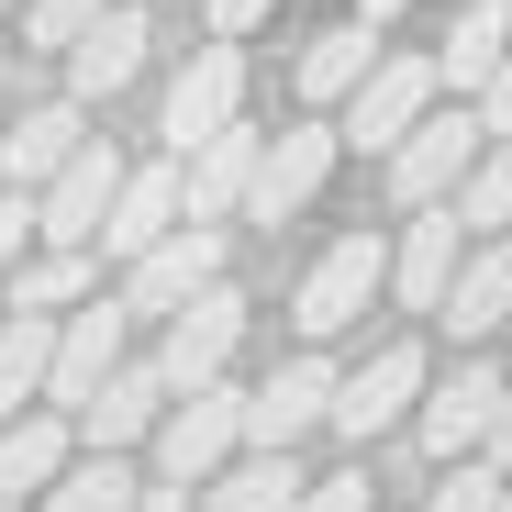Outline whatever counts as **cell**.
Instances as JSON below:
<instances>
[{"label":"cell","mask_w":512,"mask_h":512,"mask_svg":"<svg viewBox=\"0 0 512 512\" xmlns=\"http://www.w3.org/2000/svg\"><path fill=\"white\" fill-rule=\"evenodd\" d=\"M490 145V123H479V101H457V112H435L423 101V123L390 145V201L401 212H423V201H446L457 179H468V156Z\"/></svg>","instance_id":"obj_1"},{"label":"cell","mask_w":512,"mask_h":512,"mask_svg":"<svg viewBox=\"0 0 512 512\" xmlns=\"http://www.w3.org/2000/svg\"><path fill=\"white\" fill-rule=\"evenodd\" d=\"M234 446H245V390H223V379L167 390V412H156V468H167V479H190V490H201Z\"/></svg>","instance_id":"obj_2"},{"label":"cell","mask_w":512,"mask_h":512,"mask_svg":"<svg viewBox=\"0 0 512 512\" xmlns=\"http://www.w3.org/2000/svg\"><path fill=\"white\" fill-rule=\"evenodd\" d=\"M379 290H390V245H379V234H334V245L312 256V279H301L290 323H301L312 346H323V334H346V323H357Z\"/></svg>","instance_id":"obj_3"},{"label":"cell","mask_w":512,"mask_h":512,"mask_svg":"<svg viewBox=\"0 0 512 512\" xmlns=\"http://www.w3.org/2000/svg\"><path fill=\"white\" fill-rule=\"evenodd\" d=\"M212 279H223V234L179 212L145 256H123V312H179V301H190V290H212Z\"/></svg>","instance_id":"obj_4"},{"label":"cell","mask_w":512,"mask_h":512,"mask_svg":"<svg viewBox=\"0 0 512 512\" xmlns=\"http://www.w3.org/2000/svg\"><path fill=\"white\" fill-rule=\"evenodd\" d=\"M234 346H245V290H190L179 312H167V346H156V368H167V390H201V379H223L234 368Z\"/></svg>","instance_id":"obj_5"},{"label":"cell","mask_w":512,"mask_h":512,"mask_svg":"<svg viewBox=\"0 0 512 512\" xmlns=\"http://www.w3.org/2000/svg\"><path fill=\"white\" fill-rule=\"evenodd\" d=\"M112 190H123V156H112L101 134H78V145H67V167L34 190V234H45V245H90V234H101V212H112Z\"/></svg>","instance_id":"obj_6"},{"label":"cell","mask_w":512,"mask_h":512,"mask_svg":"<svg viewBox=\"0 0 512 512\" xmlns=\"http://www.w3.org/2000/svg\"><path fill=\"white\" fill-rule=\"evenodd\" d=\"M435 90H446L435 56H379L357 90H346V134H334V145H379V156H390V145L423 123V101H435Z\"/></svg>","instance_id":"obj_7"},{"label":"cell","mask_w":512,"mask_h":512,"mask_svg":"<svg viewBox=\"0 0 512 512\" xmlns=\"http://www.w3.org/2000/svg\"><path fill=\"white\" fill-rule=\"evenodd\" d=\"M412 401H423V346H379L357 379H334V435H346V446H379L390 435V423H412Z\"/></svg>","instance_id":"obj_8"},{"label":"cell","mask_w":512,"mask_h":512,"mask_svg":"<svg viewBox=\"0 0 512 512\" xmlns=\"http://www.w3.org/2000/svg\"><path fill=\"white\" fill-rule=\"evenodd\" d=\"M123 323H134L123 301H78V312L56 323V357H45V401H56L67 423H78V401H90V390L123 368Z\"/></svg>","instance_id":"obj_9"},{"label":"cell","mask_w":512,"mask_h":512,"mask_svg":"<svg viewBox=\"0 0 512 512\" xmlns=\"http://www.w3.org/2000/svg\"><path fill=\"white\" fill-rule=\"evenodd\" d=\"M234 112H245V56H234V45H201L179 78H167V123H156V134H167V156H190V145L223 134Z\"/></svg>","instance_id":"obj_10"},{"label":"cell","mask_w":512,"mask_h":512,"mask_svg":"<svg viewBox=\"0 0 512 512\" xmlns=\"http://www.w3.org/2000/svg\"><path fill=\"white\" fill-rule=\"evenodd\" d=\"M323 179H334V134H323V123L268 134V145H256V179H245V223H290Z\"/></svg>","instance_id":"obj_11"},{"label":"cell","mask_w":512,"mask_h":512,"mask_svg":"<svg viewBox=\"0 0 512 512\" xmlns=\"http://www.w3.org/2000/svg\"><path fill=\"white\" fill-rule=\"evenodd\" d=\"M323 412H334V368L323 357H290L268 390H245V446H301Z\"/></svg>","instance_id":"obj_12"},{"label":"cell","mask_w":512,"mask_h":512,"mask_svg":"<svg viewBox=\"0 0 512 512\" xmlns=\"http://www.w3.org/2000/svg\"><path fill=\"white\" fill-rule=\"evenodd\" d=\"M256 145H268V134L223 123V134H201V145L179 156V201H190V223H223V212H245V179H256Z\"/></svg>","instance_id":"obj_13"},{"label":"cell","mask_w":512,"mask_h":512,"mask_svg":"<svg viewBox=\"0 0 512 512\" xmlns=\"http://www.w3.org/2000/svg\"><path fill=\"white\" fill-rule=\"evenodd\" d=\"M190 201H179V156H167V167H123V190H112V212H101V256H145L167 223H179Z\"/></svg>","instance_id":"obj_14"},{"label":"cell","mask_w":512,"mask_h":512,"mask_svg":"<svg viewBox=\"0 0 512 512\" xmlns=\"http://www.w3.org/2000/svg\"><path fill=\"white\" fill-rule=\"evenodd\" d=\"M156 412H167V368L156 357H123L90 401H78V435H90V446H134V435H156Z\"/></svg>","instance_id":"obj_15"},{"label":"cell","mask_w":512,"mask_h":512,"mask_svg":"<svg viewBox=\"0 0 512 512\" xmlns=\"http://www.w3.org/2000/svg\"><path fill=\"white\" fill-rule=\"evenodd\" d=\"M457 234H468V223H457V201H423V212H412V234L390 245V290H401L412 312H435V301H446V279H457Z\"/></svg>","instance_id":"obj_16"},{"label":"cell","mask_w":512,"mask_h":512,"mask_svg":"<svg viewBox=\"0 0 512 512\" xmlns=\"http://www.w3.org/2000/svg\"><path fill=\"white\" fill-rule=\"evenodd\" d=\"M490 401H501V379H490L479 357H457V379H435V390H423V412H412V435L435 446V457H468V446L490 435Z\"/></svg>","instance_id":"obj_17"},{"label":"cell","mask_w":512,"mask_h":512,"mask_svg":"<svg viewBox=\"0 0 512 512\" xmlns=\"http://www.w3.org/2000/svg\"><path fill=\"white\" fill-rule=\"evenodd\" d=\"M446 323H457V346H479V334H501L512 323V234H490L479 256H457V279H446V301H435Z\"/></svg>","instance_id":"obj_18"},{"label":"cell","mask_w":512,"mask_h":512,"mask_svg":"<svg viewBox=\"0 0 512 512\" xmlns=\"http://www.w3.org/2000/svg\"><path fill=\"white\" fill-rule=\"evenodd\" d=\"M134 67H145V12H123V0H112V12H90V34L67 45V90L101 101V90H123Z\"/></svg>","instance_id":"obj_19"},{"label":"cell","mask_w":512,"mask_h":512,"mask_svg":"<svg viewBox=\"0 0 512 512\" xmlns=\"http://www.w3.org/2000/svg\"><path fill=\"white\" fill-rule=\"evenodd\" d=\"M501 45H512V0H468V12L446 23V45H435V78L457 101H479V78L501 67Z\"/></svg>","instance_id":"obj_20"},{"label":"cell","mask_w":512,"mask_h":512,"mask_svg":"<svg viewBox=\"0 0 512 512\" xmlns=\"http://www.w3.org/2000/svg\"><path fill=\"white\" fill-rule=\"evenodd\" d=\"M290 501H301V468H290V446L223 457V468L201 479V512H290Z\"/></svg>","instance_id":"obj_21"},{"label":"cell","mask_w":512,"mask_h":512,"mask_svg":"<svg viewBox=\"0 0 512 512\" xmlns=\"http://www.w3.org/2000/svg\"><path fill=\"white\" fill-rule=\"evenodd\" d=\"M67 468V412H12L0 423V501H23Z\"/></svg>","instance_id":"obj_22"},{"label":"cell","mask_w":512,"mask_h":512,"mask_svg":"<svg viewBox=\"0 0 512 512\" xmlns=\"http://www.w3.org/2000/svg\"><path fill=\"white\" fill-rule=\"evenodd\" d=\"M368 67H379V23H334V34H312V45H301V101H346Z\"/></svg>","instance_id":"obj_23"},{"label":"cell","mask_w":512,"mask_h":512,"mask_svg":"<svg viewBox=\"0 0 512 512\" xmlns=\"http://www.w3.org/2000/svg\"><path fill=\"white\" fill-rule=\"evenodd\" d=\"M45 357H56V312H12L0 323V423L23 401H45Z\"/></svg>","instance_id":"obj_24"},{"label":"cell","mask_w":512,"mask_h":512,"mask_svg":"<svg viewBox=\"0 0 512 512\" xmlns=\"http://www.w3.org/2000/svg\"><path fill=\"white\" fill-rule=\"evenodd\" d=\"M67 301H90V245L12 256V312H67Z\"/></svg>","instance_id":"obj_25"},{"label":"cell","mask_w":512,"mask_h":512,"mask_svg":"<svg viewBox=\"0 0 512 512\" xmlns=\"http://www.w3.org/2000/svg\"><path fill=\"white\" fill-rule=\"evenodd\" d=\"M67 145H78V112H23L12 145H0V179H12V190H45L56 167H67Z\"/></svg>","instance_id":"obj_26"},{"label":"cell","mask_w":512,"mask_h":512,"mask_svg":"<svg viewBox=\"0 0 512 512\" xmlns=\"http://www.w3.org/2000/svg\"><path fill=\"white\" fill-rule=\"evenodd\" d=\"M446 201H457L468 234H501V223H512V134H490V145L468 156V179H457Z\"/></svg>","instance_id":"obj_27"},{"label":"cell","mask_w":512,"mask_h":512,"mask_svg":"<svg viewBox=\"0 0 512 512\" xmlns=\"http://www.w3.org/2000/svg\"><path fill=\"white\" fill-rule=\"evenodd\" d=\"M134 501V479H123V457L101 446V457H67L56 479H45V512H123Z\"/></svg>","instance_id":"obj_28"},{"label":"cell","mask_w":512,"mask_h":512,"mask_svg":"<svg viewBox=\"0 0 512 512\" xmlns=\"http://www.w3.org/2000/svg\"><path fill=\"white\" fill-rule=\"evenodd\" d=\"M423 512H501V468H490V457H457V468H446V490L423 501Z\"/></svg>","instance_id":"obj_29"},{"label":"cell","mask_w":512,"mask_h":512,"mask_svg":"<svg viewBox=\"0 0 512 512\" xmlns=\"http://www.w3.org/2000/svg\"><path fill=\"white\" fill-rule=\"evenodd\" d=\"M90 12H112V0H34V45H78Z\"/></svg>","instance_id":"obj_30"},{"label":"cell","mask_w":512,"mask_h":512,"mask_svg":"<svg viewBox=\"0 0 512 512\" xmlns=\"http://www.w3.org/2000/svg\"><path fill=\"white\" fill-rule=\"evenodd\" d=\"M290 512H368V468H346V479H301Z\"/></svg>","instance_id":"obj_31"},{"label":"cell","mask_w":512,"mask_h":512,"mask_svg":"<svg viewBox=\"0 0 512 512\" xmlns=\"http://www.w3.org/2000/svg\"><path fill=\"white\" fill-rule=\"evenodd\" d=\"M23 245H34V190H0V279H12Z\"/></svg>","instance_id":"obj_32"},{"label":"cell","mask_w":512,"mask_h":512,"mask_svg":"<svg viewBox=\"0 0 512 512\" xmlns=\"http://www.w3.org/2000/svg\"><path fill=\"white\" fill-rule=\"evenodd\" d=\"M479 123H490V134H512V45H501V67L479 78Z\"/></svg>","instance_id":"obj_33"},{"label":"cell","mask_w":512,"mask_h":512,"mask_svg":"<svg viewBox=\"0 0 512 512\" xmlns=\"http://www.w3.org/2000/svg\"><path fill=\"white\" fill-rule=\"evenodd\" d=\"M479 457H490V468H512V379H501V401H490V435H479Z\"/></svg>","instance_id":"obj_34"},{"label":"cell","mask_w":512,"mask_h":512,"mask_svg":"<svg viewBox=\"0 0 512 512\" xmlns=\"http://www.w3.org/2000/svg\"><path fill=\"white\" fill-rule=\"evenodd\" d=\"M268 12H279V0H212V34H256Z\"/></svg>","instance_id":"obj_35"},{"label":"cell","mask_w":512,"mask_h":512,"mask_svg":"<svg viewBox=\"0 0 512 512\" xmlns=\"http://www.w3.org/2000/svg\"><path fill=\"white\" fill-rule=\"evenodd\" d=\"M123 512H190V479H167V490H134Z\"/></svg>","instance_id":"obj_36"},{"label":"cell","mask_w":512,"mask_h":512,"mask_svg":"<svg viewBox=\"0 0 512 512\" xmlns=\"http://www.w3.org/2000/svg\"><path fill=\"white\" fill-rule=\"evenodd\" d=\"M357 23H401V0H357Z\"/></svg>","instance_id":"obj_37"},{"label":"cell","mask_w":512,"mask_h":512,"mask_svg":"<svg viewBox=\"0 0 512 512\" xmlns=\"http://www.w3.org/2000/svg\"><path fill=\"white\" fill-rule=\"evenodd\" d=\"M501 512H512V468H501Z\"/></svg>","instance_id":"obj_38"},{"label":"cell","mask_w":512,"mask_h":512,"mask_svg":"<svg viewBox=\"0 0 512 512\" xmlns=\"http://www.w3.org/2000/svg\"><path fill=\"white\" fill-rule=\"evenodd\" d=\"M0 512H12V501H0Z\"/></svg>","instance_id":"obj_39"}]
</instances>
